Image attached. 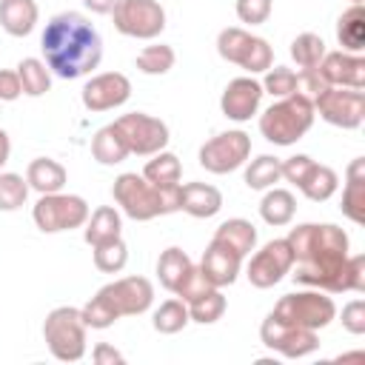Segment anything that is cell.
Instances as JSON below:
<instances>
[{
    "label": "cell",
    "instance_id": "cell-46",
    "mask_svg": "<svg viewBox=\"0 0 365 365\" xmlns=\"http://www.w3.org/2000/svg\"><path fill=\"white\" fill-rule=\"evenodd\" d=\"M23 94V86H20V77L17 71H9V68H0V103H11Z\"/></svg>",
    "mask_w": 365,
    "mask_h": 365
},
{
    "label": "cell",
    "instance_id": "cell-42",
    "mask_svg": "<svg viewBox=\"0 0 365 365\" xmlns=\"http://www.w3.org/2000/svg\"><path fill=\"white\" fill-rule=\"evenodd\" d=\"M271 0H237V17L240 23H248V26H259L271 17Z\"/></svg>",
    "mask_w": 365,
    "mask_h": 365
},
{
    "label": "cell",
    "instance_id": "cell-29",
    "mask_svg": "<svg viewBox=\"0 0 365 365\" xmlns=\"http://www.w3.org/2000/svg\"><path fill=\"white\" fill-rule=\"evenodd\" d=\"M311 202H325V200H331L334 194H336V188H339V177H336V171L331 168V165H319V163H314L311 168H308V174H305V180L297 185Z\"/></svg>",
    "mask_w": 365,
    "mask_h": 365
},
{
    "label": "cell",
    "instance_id": "cell-37",
    "mask_svg": "<svg viewBox=\"0 0 365 365\" xmlns=\"http://www.w3.org/2000/svg\"><path fill=\"white\" fill-rule=\"evenodd\" d=\"M128 262V245L123 242V237L108 240L103 245H94V268L103 274H120Z\"/></svg>",
    "mask_w": 365,
    "mask_h": 365
},
{
    "label": "cell",
    "instance_id": "cell-41",
    "mask_svg": "<svg viewBox=\"0 0 365 365\" xmlns=\"http://www.w3.org/2000/svg\"><path fill=\"white\" fill-rule=\"evenodd\" d=\"M214 285H211V279L202 274V268L200 265H191L188 271H185V277L180 279V285L174 288V294L188 305V302H194L197 297H202V294H208Z\"/></svg>",
    "mask_w": 365,
    "mask_h": 365
},
{
    "label": "cell",
    "instance_id": "cell-45",
    "mask_svg": "<svg viewBox=\"0 0 365 365\" xmlns=\"http://www.w3.org/2000/svg\"><path fill=\"white\" fill-rule=\"evenodd\" d=\"M311 165H314V160L308 154H294V157L282 160V180H288L291 185H299Z\"/></svg>",
    "mask_w": 365,
    "mask_h": 365
},
{
    "label": "cell",
    "instance_id": "cell-27",
    "mask_svg": "<svg viewBox=\"0 0 365 365\" xmlns=\"http://www.w3.org/2000/svg\"><path fill=\"white\" fill-rule=\"evenodd\" d=\"M336 40H339L342 51H351V54H359L365 48V11H362V3H354L339 14Z\"/></svg>",
    "mask_w": 365,
    "mask_h": 365
},
{
    "label": "cell",
    "instance_id": "cell-47",
    "mask_svg": "<svg viewBox=\"0 0 365 365\" xmlns=\"http://www.w3.org/2000/svg\"><path fill=\"white\" fill-rule=\"evenodd\" d=\"M91 359H94L97 365H123V362H125V356H123L117 348H111L108 342H100V345H94V351H91Z\"/></svg>",
    "mask_w": 365,
    "mask_h": 365
},
{
    "label": "cell",
    "instance_id": "cell-44",
    "mask_svg": "<svg viewBox=\"0 0 365 365\" xmlns=\"http://www.w3.org/2000/svg\"><path fill=\"white\" fill-rule=\"evenodd\" d=\"M342 328L354 336L365 334V302L362 299H351L345 308H342Z\"/></svg>",
    "mask_w": 365,
    "mask_h": 365
},
{
    "label": "cell",
    "instance_id": "cell-21",
    "mask_svg": "<svg viewBox=\"0 0 365 365\" xmlns=\"http://www.w3.org/2000/svg\"><path fill=\"white\" fill-rule=\"evenodd\" d=\"M342 214L362 225L365 222V157H354L345 171V191H342Z\"/></svg>",
    "mask_w": 365,
    "mask_h": 365
},
{
    "label": "cell",
    "instance_id": "cell-39",
    "mask_svg": "<svg viewBox=\"0 0 365 365\" xmlns=\"http://www.w3.org/2000/svg\"><path fill=\"white\" fill-rule=\"evenodd\" d=\"M29 200V182L26 177L14 171H0V211H17Z\"/></svg>",
    "mask_w": 365,
    "mask_h": 365
},
{
    "label": "cell",
    "instance_id": "cell-14",
    "mask_svg": "<svg viewBox=\"0 0 365 365\" xmlns=\"http://www.w3.org/2000/svg\"><path fill=\"white\" fill-rule=\"evenodd\" d=\"M314 111L336 128H359L365 117V94L359 88L328 86L314 100Z\"/></svg>",
    "mask_w": 365,
    "mask_h": 365
},
{
    "label": "cell",
    "instance_id": "cell-7",
    "mask_svg": "<svg viewBox=\"0 0 365 365\" xmlns=\"http://www.w3.org/2000/svg\"><path fill=\"white\" fill-rule=\"evenodd\" d=\"M217 51L222 60L237 63L248 74H262L274 66V51L268 46V40L254 37L251 31H245L240 26H228L217 34Z\"/></svg>",
    "mask_w": 365,
    "mask_h": 365
},
{
    "label": "cell",
    "instance_id": "cell-26",
    "mask_svg": "<svg viewBox=\"0 0 365 365\" xmlns=\"http://www.w3.org/2000/svg\"><path fill=\"white\" fill-rule=\"evenodd\" d=\"M211 240H217V242H222V245H228L234 254H240L242 259L257 248V228L248 222V220H242V217H234V220H225L217 231H214V237Z\"/></svg>",
    "mask_w": 365,
    "mask_h": 365
},
{
    "label": "cell",
    "instance_id": "cell-4",
    "mask_svg": "<svg viewBox=\"0 0 365 365\" xmlns=\"http://www.w3.org/2000/svg\"><path fill=\"white\" fill-rule=\"evenodd\" d=\"M111 197L114 202L120 205V211L137 222H148V220H157V217H165V214H174L180 211V185H168V188H160L154 182H148L143 174H134V171H125L114 180L111 185Z\"/></svg>",
    "mask_w": 365,
    "mask_h": 365
},
{
    "label": "cell",
    "instance_id": "cell-40",
    "mask_svg": "<svg viewBox=\"0 0 365 365\" xmlns=\"http://www.w3.org/2000/svg\"><path fill=\"white\" fill-rule=\"evenodd\" d=\"M262 91H268L271 97H288L297 91V71L285 68V66H271L265 71V80H262Z\"/></svg>",
    "mask_w": 365,
    "mask_h": 365
},
{
    "label": "cell",
    "instance_id": "cell-36",
    "mask_svg": "<svg viewBox=\"0 0 365 365\" xmlns=\"http://www.w3.org/2000/svg\"><path fill=\"white\" fill-rule=\"evenodd\" d=\"M188 322H191L188 305H185L180 297H177V299H165V302L154 311V331H160V334H180Z\"/></svg>",
    "mask_w": 365,
    "mask_h": 365
},
{
    "label": "cell",
    "instance_id": "cell-51",
    "mask_svg": "<svg viewBox=\"0 0 365 365\" xmlns=\"http://www.w3.org/2000/svg\"><path fill=\"white\" fill-rule=\"evenodd\" d=\"M348 3H351V6H354V3H362V0H348Z\"/></svg>",
    "mask_w": 365,
    "mask_h": 365
},
{
    "label": "cell",
    "instance_id": "cell-38",
    "mask_svg": "<svg viewBox=\"0 0 365 365\" xmlns=\"http://www.w3.org/2000/svg\"><path fill=\"white\" fill-rule=\"evenodd\" d=\"M222 314H225V297H222L220 288H211L208 294H202V297H197L194 302H188V317H191V322L211 325V322H217Z\"/></svg>",
    "mask_w": 365,
    "mask_h": 365
},
{
    "label": "cell",
    "instance_id": "cell-35",
    "mask_svg": "<svg viewBox=\"0 0 365 365\" xmlns=\"http://www.w3.org/2000/svg\"><path fill=\"white\" fill-rule=\"evenodd\" d=\"M325 51H328L325 48V40L319 34H314V31H302L291 43V57H294V63L299 68H317L319 60L325 57Z\"/></svg>",
    "mask_w": 365,
    "mask_h": 365
},
{
    "label": "cell",
    "instance_id": "cell-2",
    "mask_svg": "<svg viewBox=\"0 0 365 365\" xmlns=\"http://www.w3.org/2000/svg\"><path fill=\"white\" fill-rule=\"evenodd\" d=\"M43 63L60 80H77L91 74L103 60V37L80 11L54 14L40 37Z\"/></svg>",
    "mask_w": 365,
    "mask_h": 365
},
{
    "label": "cell",
    "instance_id": "cell-17",
    "mask_svg": "<svg viewBox=\"0 0 365 365\" xmlns=\"http://www.w3.org/2000/svg\"><path fill=\"white\" fill-rule=\"evenodd\" d=\"M262 83H257L254 77H237L225 86L222 97H220V108L228 120L234 123H245L259 111L262 103Z\"/></svg>",
    "mask_w": 365,
    "mask_h": 365
},
{
    "label": "cell",
    "instance_id": "cell-11",
    "mask_svg": "<svg viewBox=\"0 0 365 365\" xmlns=\"http://www.w3.org/2000/svg\"><path fill=\"white\" fill-rule=\"evenodd\" d=\"M111 14L114 29L134 40H154L165 29V9L157 0H120Z\"/></svg>",
    "mask_w": 365,
    "mask_h": 365
},
{
    "label": "cell",
    "instance_id": "cell-23",
    "mask_svg": "<svg viewBox=\"0 0 365 365\" xmlns=\"http://www.w3.org/2000/svg\"><path fill=\"white\" fill-rule=\"evenodd\" d=\"M66 180H68L66 168L51 157H37L26 168V182L37 194H57V191H63Z\"/></svg>",
    "mask_w": 365,
    "mask_h": 365
},
{
    "label": "cell",
    "instance_id": "cell-10",
    "mask_svg": "<svg viewBox=\"0 0 365 365\" xmlns=\"http://www.w3.org/2000/svg\"><path fill=\"white\" fill-rule=\"evenodd\" d=\"M259 339L268 351L285 356V359H302L308 354H314L319 348V336L311 328H299L291 325L285 319H279L277 314H268L259 325Z\"/></svg>",
    "mask_w": 365,
    "mask_h": 365
},
{
    "label": "cell",
    "instance_id": "cell-34",
    "mask_svg": "<svg viewBox=\"0 0 365 365\" xmlns=\"http://www.w3.org/2000/svg\"><path fill=\"white\" fill-rule=\"evenodd\" d=\"M174 63H177V54H174V48L165 46V43L145 46V48L137 54V60H134L137 71H143V74H148V77L168 74V71L174 68Z\"/></svg>",
    "mask_w": 365,
    "mask_h": 365
},
{
    "label": "cell",
    "instance_id": "cell-12",
    "mask_svg": "<svg viewBox=\"0 0 365 365\" xmlns=\"http://www.w3.org/2000/svg\"><path fill=\"white\" fill-rule=\"evenodd\" d=\"M114 125L120 128V134L128 143V151L137 157H151L157 151H163L171 140L168 125L160 117H151L145 111H131L114 120Z\"/></svg>",
    "mask_w": 365,
    "mask_h": 365
},
{
    "label": "cell",
    "instance_id": "cell-16",
    "mask_svg": "<svg viewBox=\"0 0 365 365\" xmlns=\"http://www.w3.org/2000/svg\"><path fill=\"white\" fill-rule=\"evenodd\" d=\"M131 97V80L123 74V71H103V74H94L83 91H80V100L88 111H111V108H120L123 103H128Z\"/></svg>",
    "mask_w": 365,
    "mask_h": 365
},
{
    "label": "cell",
    "instance_id": "cell-30",
    "mask_svg": "<svg viewBox=\"0 0 365 365\" xmlns=\"http://www.w3.org/2000/svg\"><path fill=\"white\" fill-rule=\"evenodd\" d=\"M143 177H145L148 182L160 185V188L180 185L182 165H180L177 154H171V151H165V148H163V151L151 154V160H148V163H145V168H143Z\"/></svg>",
    "mask_w": 365,
    "mask_h": 365
},
{
    "label": "cell",
    "instance_id": "cell-19",
    "mask_svg": "<svg viewBox=\"0 0 365 365\" xmlns=\"http://www.w3.org/2000/svg\"><path fill=\"white\" fill-rule=\"evenodd\" d=\"M200 268H202V274L211 279L214 288H225V285H231V282L237 279V274H240V268H242V257L234 254L228 245L211 240L208 248L202 251Z\"/></svg>",
    "mask_w": 365,
    "mask_h": 365
},
{
    "label": "cell",
    "instance_id": "cell-8",
    "mask_svg": "<svg viewBox=\"0 0 365 365\" xmlns=\"http://www.w3.org/2000/svg\"><path fill=\"white\" fill-rule=\"evenodd\" d=\"M271 314H277L279 319H285L291 325L319 331V328L334 322L336 305H334V299L328 294H322L319 288H311V291H297V294L279 297V302L274 305Z\"/></svg>",
    "mask_w": 365,
    "mask_h": 365
},
{
    "label": "cell",
    "instance_id": "cell-49",
    "mask_svg": "<svg viewBox=\"0 0 365 365\" xmlns=\"http://www.w3.org/2000/svg\"><path fill=\"white\" fill-rule=\"evenodd\" d=\"M9 154H11V140H9V134L0 128V168L9 163Z\"/></svg>",
    "mask_w": 365,
    "mask_h": 365
},
{
    "label": "cell",
    "instance_id": "cell-15",
    "mask_svg": "<svg viewBox=\"0 0 365 365\" xmlns=\"http://www.w3.org/2000/svg\"><path fill=\"white\" fill-rule=\"evenodd\" d=\"M291 265H294V254H291V245L288 240H271L265 242L248 262L245 268V277L254 288H274L285 274H291Z\"/></svg>",
    "mask_w": 365,
    "mask_h": 365
},
{
    "label": "cell",
    "instance_id": "cell-28",
    "mask_svg": "<svg viewBox=\"0 0 365 365\" xmlns=\"http://www.w3.org/2000/svg\"><path fill=\"white\" fill-rule=\"evenodd\" d=\"M294 214H297V197L288 188H274V185L265 188V197L259 202V217L268 225H274V228L288 225L294 220Z\"/></svg>",
    "mask_w": 365,
    "mask_h": 365
},
{
    "label": "cell",
    "instance_id": "cell-25",
    "mask_svg": "<svg viewBox=\"0 0 365 365\" xmlns=\"http://www.w3.org/2000/svg\"><path fill=\"white\" fill-rule=\"evenodd\" d=\"M128 154H131V151H128V143H125V137L120 134V128H117L114 123L103 125V128L91 137V157H94L100 165H117V163H123Z\"/></svg>",
    "mask_w": 365,
    "mask_h": 365
},
{
    "label": "cell",
    "instance_id": "cell-32",
    "mask_svg": "<svg viewBox=\"0 0 365 365\" xmlns=\"http://www.w3.org/2000/svg\"><path fill=\"white\" fill-rule=\"evenodd\" d=\"M17 77H20V86H23V94L29 97H43L48 88H51V71L43 60L37 57H23L17 63Z\"/></svg>",
    "mask_w": 365,
    "mask_h": 365
},
{
    "label": "cell",
    "instance_id": "cell-50",
    "mask_svg": "<svg viewBox=\"0 0 365 365\" xmlns=\"http://www.w3.org/2000/svg\"><path fill=\"white\" fill-rule=\"evenodd\" d=\"M351 359L362 362V359H365V354H362V351H354V354H342V356H336V362H351Z\"/></svg>",
    "mask_w": 365,
    "mask_h": 365
},
{
    "label": "cell",
    "instance_id": "cell-33",
    "mask_svg": "<svg viewBox=\"0 0 365 365\" xmlns=\"http://www.w3.org/2000/svg\"><path fill=\"white\" fill-rule=\"evenodd\" d=\"M279 180H282V160L274 154H259L245 168V185L251 191H265Z\"/></svg>",
    "mask_w": 365,
    "mask_h": 365
},
{
    "label": "cell",
    "instance_id": "cell-20",
    "mask_svg": "<svg viewBox=\"0 0 365 365\" xmlns=\"http://www.w3.org/2000/svg\"><path fill=\"white\" fill-rule=\"evenodd\" d=\"M180 211H185L194 220H208L222 208V191L211 182H185L180 185Z\"/></svg>",
    "mask_w": 365,
    "mask_h": 365
},
{
    "label": "cell",
    "instance_id": "cell-13",
    "mask_svg": "<svg viewBox=\"0 0 365 365\" xmlns=\"http://www.w3.org/2000/svg\"><path fill=\"white\" fill-rule=\"evenodd\" d=\"M248 157H251V137L240 128L222 131V134L205 140L200 148V165L211 174L237 171L240 165H245Z\"/></svg>",
    "mask_w": 365,
    "mask_h": 365
},
{
    "label": "cell",
    "instance_id": "cell-24",
    "mask_svg": "<svg viewBox=\"0 0 365 365\" xmlns=\"http://www.w3.org/2000/svg\"><path fill=\"white\" fill-rule=\"evenodd\" d=\"M123 231V217L114 205H100L88 214L86 220V231H83V240L94 248V245H103L108 240H117Z\"/></svg>",
    "mask_w": 365,
    "mask_h": 365
},
{
    "label": "cell",
    "instance_id": "cell-18",
    "mask_svg": "<svg viewBox=\"0 0 365 365\" xmlns=\"http://www.w3.org/2000/svg\"><path fill=\"white\" fill-rule=\"evenodd\" d=\"M317 71L328 86L359 88V91L365 86V57L351 54V51H325Z\"/></svg>",
    "mask_w": 365,
    "mask_h": 365
},
{
    "label": "cell",
    "instance_id": "cell-5",
    "mask_svg": "<svg viewBox=\"0 0 365 365\" xmlns=\"http://www.w3.org/2000/svg\"><path fill=\"white\" fill-rule=\"evenodd\" d=\"M314 117V103L294 91L288 97H279L259 114V134L274 145H294L311 131Z\"/></svg>",
    "mask_w": 365,
    "mask_h": 365
},
{
    "label": "cell",
    "instance_id": "cell-31",
    "mask_svg": "<svg viewBox=\"0 0 365 365\" xmlns=\"http://www.w3.org/2000/svg\"><path fill=\"white\" fill-rule=\"evenodd\" d=\"M191 265H194V262H191V257H188L182 248H177V245L165 248V251L160 254V259H157V277H160V285H163L165 291L174 294V288L180 285V279L185 277V271H188Z\"/></svg>",
    "mask_w": 365,
    "mask_h": 365
},
{
    "label": "cell",
    "instance_id": "cell-43",
    "mask_svg": "<svg viewBox=\"0 0 365 365\" xmlns=\"http://www.w3.org/2000/svg\"><path fill=\"white\" fill-rule=\"evenodd\" d=\"M325 88H328V83L319 77V71H317V68H302V71L297 74V94L308 97L311 103H314Z\"/></svg>",
    "mask_w": 365,
    "mask_h": 365
},
{
    "label": "cell",
    "instance_id": "cell-1",
    "mask_svg": "<svg viewBox=\"0 0 365 365\" xmlns=\"http://www.w3.org/2000/svg\"><path fill=\"white\" fill-rule=\"evenodd\" d=\"M294 254V282L328 294L365 291V257L348 254V234L334 222H302L285 237Z\"/></svg>",
    "mask_w": 365,
    "mask_h": 365
},
{
    "label": "cell",
    "instance_id": "cell-9",
    "mask_svg": "<svg viewBox=\"0 0 365 365\" xmlns=\"http://www.w3.org/2000/svg\"><path fill=\"white\" fill-rule=\"evenodd\" d=\"M88 202L77 194H40V200L34 202L31 208V217H34V225L43 231V234H60V231H71V228H80L86 225L88 220Z\"/></svg>",
    "mask_w": 365,
    "mask_h": 365
},
{
    "label": "cell",
    "instance_id": "cell-48",
    "mask_svg": "<svg viewBox=\"0 0 365 365\" xmlns=\"http://www.w3.org/2000/svg\"><path fill=\"white\" fill-rule=\"evenodd\" d=\"M117 3H120V0H83V6L91 9L94 14H111Z\"/></svg>",
    "mask_w": 365,
    "mask_h": 365
},
{
    "label": "cell",
    "instance_id": "cell-6",
    "mask_svg": "<svg viewBox=\"0 0 365 365\" xmlns=\"http://www.w3.org/2000/svg\"><path fill=\"white\" fill-rule=\"evenodd\" d=\"M86 331H88V325L83 322L80 308H71V305H60V308L48 311V317L43 322L46 345H48L51 356L60 362H77L86 356Z\"/></svg>",
    "mask_w": 365,
    "mask_h": 365
},
{
    "label": "cell",
    "instance_id": "cell-22",
    "mask_svg": "<svg viewBox=\"0 0 365 365\" xmlns=\"http://www.w3.org/2000/svg\"><path fill=\"white\" fill-rule=\"evenodd\" d=\"M40 9L34 0H0V26L11 37H26L34 31Z\"/></svg>",
    "mask_w": 365,
    "mask_h": 365
},
{
    "label": "cell",
    "instance_id": "cell-3",
    "mask_svg": "<svg viewBox=\"0 0 365 365\" xmlns=\"http://www.w3.org/2000/svg\"><path fill=\"white\" fill-rule=\"evenodd\" d=\"M154 302V285L145 277H123L108 285H103L83 308V322L94 331L111 328L120 317H137L145 314Z\"/></svg>",
    "mask_w": 365,
    "mask_h": 365
}]
</instances>
